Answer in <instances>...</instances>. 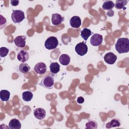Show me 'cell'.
<instances>
[{
	"label": "cell",
	"mask_w": 129,
	"mask_h": 129,
	"mask_svg": "<svg viewBox=\"0 0 129 129\" xmlns=\"http://www.w3.org/2000/svg\"><path fill=\"white\" fill-rule=\"evenodd\" d=\"M115 48L119 53H127L129 51V40L128 38H119L117 39Z\"/></svg>",
	"instance_id": "6da1fadb"
},
{
	"label": "cell",
	"mask_w": 129,
	"mask_h": 129,
	"mask_svg": "<svg viewBox=\"0 0 129 129\" xmlns=\"http://www.w3.org/2000/svg\"><path fill=\"white\" fill-rule=\"evenodd\" d=\"M11 19L14 23H19L25 19L24 12L20 10H13Z\"/></svg>",
	"instance_id": "7a4b0ae2"
},
{
	"label": "cell",
	"mask_w": 129,
	"mask_h": 129,
	"mask_svg": "<svg viewBox=\"0 0 129 129\" xmlns=\"http://www.w3.org/2000/svg\"><path fill=\"white\" fill-rule=\"evenodd\" d=\"M58 44V39L54 36H50L46 40L44 46L48 50H52L56 48Z\"/></svg>",
	"instance_id": "3957f363"
},
{
	"label": "cell",
	"mask_w": 129,
	"mask_h": 129,
	"mask_svg": "<svg viewBox=\"0 0 129 129\" xmlns=\"http://www.w3.org/2000/svg\"><path fill=\"white\" fill-rule=\"evenodd\" d=\"M54 83V79L52 76L49 75L43 78L40 83V85L44 88L50 89L53 87Z\"/></svg>",
	"instance_id": "277c9868"
},
{
	"label": "cell",
	"mask_w": 129,
	"mask_h": 129,
	"mask_svg": "<svg viewBox=\"0 0 129 129\" xmlns=\"http://www.w3.org/2000/svg\"><path fill=\"white\" fill-rule=\"evenodd\" d=\"M75 51L78 55L83 56L86 54L88 51V46L84 42H80L76 45Z\"/></svg>",
	"instance_id": "5b68a950"
},
{
	"label": "cell",
	"mask_w": 129,
	"mask_h": 129,
	"mask_svg": "<svg viewBox=\"0 0 129 129\" xmlns=\"http://www.w3.org/2000/svg\"><path fill=\"white\" fill-rule=\"evenodd\" d=\"M102 41V36L99 34L95 33L91 37L90 39V43L94 46H98L101 44Z\"/></svg>",
	"instance_id": "8992f818"
},
{
	"label": "cell",
	"mask_w": 129,
	"mask_h": 129,
	"mask_svg": "<svg viewBox=\"0 0 129 129\" xmlns=\"http://www.w3.org/2000/svg\"><path fill=\"white\" fill-rule=\"evenodd\" d=\"M47 70V67L45 63L43 62H39L35 64L34 70L38 74L42 75L44 74Z\"/></svg>",
	"instance_id": "52a82bcc"
},
{
	"label": "cell",
	"mask_w": 129,
	"mask_h": 129,
	"mask_svg": "<svg viewBox=\"0 0 129 129\" xmlns=\"http://www.w3.org/2000/svg\"><path fill=\"white\" fill-rule=\"evenodd\" d=\"M117 59V56L113 52H109L105 54L104 56V60L105 62L109 64L114 63Z\"/></svg>",
	"instance_id": "ba28073f"
},
{
	"label": "cell",
	"mask_w": 129,
	"mask_h": 129,
	"mask_svg": "<svg viewBox=\"0 0 129 129\" xmlns=\"http://www.w3.org/2000/svg\"><path fill=\"white\" fill-rule=\"evenodd\" d=\"M64 20V18L58 13L53 14L51 17V23L54 26L60 25Z\"/></svg>",
	"instance_id": "9c48e42d"
},
{
	"label": "cell",
	"mask_w": 129,
	"mask_h": 129,
	"mask_svg": "<svg viewBox=\"0 0 129 129\" xmlns=\"http://www.w3.org/2000/svg\"><path fill=\"white\" fill-rule=\"evenodd\" d=\"M17 56L18 60L22 63L27 61L29 58V53L26 50H20L19 52H18Z\"/></svg>",
	"instance_id": "30bf717a"
},
{
	"label": "cell",
	"mask_w": 129,
	"mask_h": 129,
	"mask_svg": "<svg viewBox=\"0 0 129 129\" xmlns=\"http://www.w3.org/2000/svg\"><path fill=\"white\" fill-rule=\"evenodd\" d=\"M26 39L25 36H18L14 40L15 44L18 47H24L26 45Z\"/></svg>",
	"instance_id": "8fae6325"
},
{
	"label": "cell",
	"mask_w": 129,
	"mask_h": 129,
	"mask_svg": "<svg viewBox=\"0 0 129 129\" xmlns=\"http://www.w3.org/2000/svg\"><path fill=\"white\" fill-rule=\"evenodd\" d=\"M34 115L38 119L42 120L46 116V111L42 108H38L34 110Z\"/></svg>",
	"instance_id": "7c38bea8"
},
{
	"label": "cell",
	"mask_w": 129,
	"mask_h": 129,
	"mask_svg": "<svg viewBox=\"0 0 129 129\" xmlns=\"http://www.w3.org/2000/svg\"><path fill=\"white\" fill-rule=\"evenodd\" d=\"M81 18L77 16H74L71 18L70 21V24L71 26L74 28H78L81 25Z\"/></svg>",
	"instance_id": "4fadbf2b"
},
{
	"label": "cell",
	"mask_w": 129,
	"mask_h": 129,
	"mask_svg": "<svg viewBox=\"0 0 129 129\" xmlns=\"http://www.w3.org/2000/svg\"><path fill=\"white\" fill-rule=\"evenodd\" d=\"M9 127L10 129H20L21 123L18 119L13 118L9 123Z\"/></svg>",
	"instance_id": "5bb4252c"
},
{
	"label": "cell",
	"mask_w": 129,
	"mask_h": 129,
	"mask_svg": "<svg viewBox=\"0 0 129 129\" xmlns=\"http://www.w3.org/2000/svg\"><path fill=\"white\" fill-rule=\"evenodd\" d=\"M70 56L67 54H62L59 57V61L63 66H68L70 63Z\"/></svg>",
	"instance_id": "9a60e30c"
},
{
	"label": "cell",
	"mask_w": 129,
	"mask_h": 129,
	"mask_svg": "<svg viewBox=\"0 0 129 129\" xmlns=\"http://www.w3.org/2000/svg\"><path fill=\"white\" fill-rule=\"evenodd\" d=\"M10 97V92L7 90H2L0 91V99L3 102L8 101Z\"/></svg>",
	"instance_id": "2e32d148"
},
{
	"label": "cell",
	"mask_w": 129,
	"mask_h": 129,
	"mask_svg": "<svg viewBox=\"0 0 129 129\" xmlns=\"http://www.w3.org/2000/svg\"><path fill=\"white\" fill-rule=\"evenodd\" d=\"M50 72L51 74L55 75L60 70V66L56 62H53L50 63L49 66Z\"/></svg>",
	"instance_id": "e0dca14e"
},
{
	"label": "cell",
	"mask_w": 129,
	"mask_h": 129,
	"mask_svg": "<svg viewBox=\"0 0 129 129\" xmlns=\"http://www.w3.org/2000/svg\"><path fill=\"white\" fill-rule=\"evenodd\" d=\"M91 34L92 32L90 29L87 28H85L81 31L80 35L84 40L86 41L88 39V38L91 36Z\"/></svg>",
	"instance_id": "ac0fdd59"
},
{
	"label": "cell",
	"mask_w": 129,
	"mask_h": 129,
	"mask_svg": "<svg viewBox=\"0 0 129 129\" xmlns=\"http://www.w3.org/2000/svg\"><path fill=\"white\" fill-rule=\"evenodd\" d=\"M120 125V121L118 119L114 118L111 120V121L108 122L106 124V127L107 128H110L114 127H119Z\"/></svg>",
	"instance_id": "d6986e66"
},
{
	"label": "cell",
	"mask_w": 129,
	"mask_h": 129,
	"mask_svg": "<svg viewBox=\"0 0 129 129\" xmlns=\"http://www.w3.org/2000/svg\"><path fill=\"white\" fill-rule=\"evenodd\" d=\"M127 1L126 0H117L115 4H114V7L118 10H120L122 9L125 10V6L127 4Z\"/></svg>",
	"instance_id": "ffe728a7"
},
{
	"label": "cell",
	"mask_w": 129,
	"mask_h": 129,
	"mask_svg": "<svg viewBox=\"0 0 129 129\" xmlns=\"http://www.w3.org/2000/svg\"><path fill=\"white\" fill-rule=\"evenodd\" d=\"M114 7V3L112 1H105L102 5V8L105 10H111Z\"/></svg>",
	"instance_id": "44dd1931"
},
{
	"label": "cell",
	"mask_w": 129,
	"mask_h": 129,
	"mask_svg": "<svg viewBox=\"0 0 129 129\" xmlns=\"http://www.w3.org/2000/svg\"><path fill=\"white\" fill-rule=\"evenodd\" d=\"M30 67L27 63L24 62L21 63L19 66V71L23 74L28 73L30 71Z\"/></svg>",
	"instance_id": "7402d4cb"
},
{
	"label": "cell",
	"mask_w": 129,
	"mask_h": 129,
	"mask_svg": "<svg viewBox=\"0 0 129 129\" xmlns=\"http://www.w3.org/2000/svg\"><path fill=\"white\" fill-rule=\"evenodd\" d=\"M33 96V93L29 91H25L22 93V98L25 102H29L31 100Z\"/></svg>",
	"instance_id": "603a6c76"
},
{
	"label": "cell",
	"mask_w": 129,
	"mask_h": 129,
	"mask_svg": "<svg viewBox=\"0 0 129 129\" xmlns=\"http://www.w3.org/2000/svg\"><path fill=\"white\" fill-rule=\"evenodd\" d=\"M97 122L92 119L88 120V121L86 123V128L87 129H96L97 128Z\"/></svg>",
	"instance_id": "cb8c5ba5"
},
{
	"label": "cell",
	"mask_w": 129,
	"mask_h": 129,
	"mask_svg": "<svg viewBox=\"0 0 129 129\" xmlns=\"http://www.w3.org/2000/svg\"><path fill=\"white\" fill-rule=\"evenodd\" d=\"M9 49L5 47H1L0 48V56L4 57L7 55L9 53Z\"/></svg>",
	"instance_id": "d4e9b609"
},
{
	"label": "cell",
	"mask_w": 129,
	"mask_h": 129,
	"mask_svg": "<svg viewBox=\"0 0 129 129\" xmlns=\"http://www.w3.org/2000/svg\"><path fill=\"white\" fill-rule=\"evenodd\" d=\"M0 17H1V27L2 29L3 25H4V27L5 26V25L7 23V20H6V18H4L2 15H0Z\"/></svg>",
	"instance_id": "484cf974"
},
{
	"label": "cell",
	"mask_w": 129,
	"mask_h": 129,
	"mask_svg": "<svg viewBox=\"0 0 129 129\" xmlns=\"http://www.w3.org/2000/svg\"><path fill=\"white\" fill-rule=\"evenodd\" d=\"M19 3V1L17 0H12L11 1V4L12 6H17L18 5Z\"/></svg>",
	"instance_id": "4316f807"
},
{
	"label": "cell",
	"mask_w": 129,
	"mask_h": 129,
	"mask_svg": "<svg viewBox=\"0 0 129 129\" xmlns=\"http://www.w3.org/2000/svg\"><path fill=\"white\" fill-rule=\"evenodd\" d=\"M77 102L79 103V104H82L83 103H84V99L83 97H79L78 98H77Z\"/></svg>",
	"instance_id": "83f0119b"
}]
</instances>
